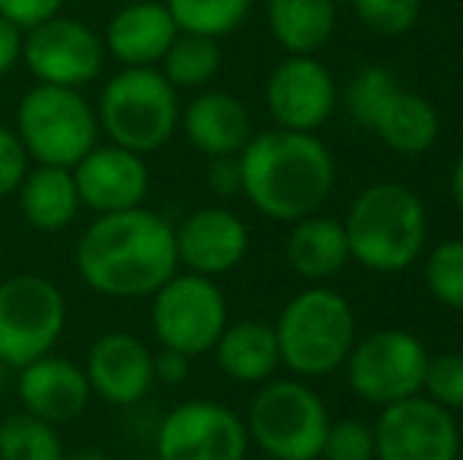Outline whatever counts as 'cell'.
I'll use <instances>...</instances> for the list:
<instances>
[{
    "mask_svg": "<svg viewBox=\"0 0 463 460\" xmlns=\"http://www.w3.org/2000/svg\"><path fill=\"white\" fill-rule=\"evenodd\" d=\"M180 268L177 230L155 211L127 209L98 215L76 243V271L101 296H152Z\"/></svg>",
    "mask_w": 463,
    "mask_h": 460,
    "instance_id": "obj_1",
    "label": "cell"
},
{
    "mask_svg": "<svg viewBox=\"0 0 463 460\" xmlns=\"http://www.w3.org/2000/svg\"><path fill=\"white\" fill-rule=\"evenodd\" d=\"M240 192L271 221L293 224L316 215L335 190V158L312 133L265 129L237 155Z\"/></svg>",
    "mask_w": 463,
    "mask_h": 460,
    "instance_id": "obj_2",
    "label": "cell"
},
{
    "mask_svg": "<svg viewBox=\"0 0 463 460\" xmlns=\"http://www.w3.org/2000/svg\"><path fill=\"white\" fill-rule=\"evenodd\" d=\"M350 258L378 275L407 271L426 249V205L403 183H372L350 202L347 221Z\"/></svg>",
    "mask_w": 463,
    "mask_h": 460,
    "instance_id": "obj_3",
    "label": "cell"
},
{
    "mask_svg": "<svg viewBox=\"0 0 463 460\" xmlns=\"http://www.w3.org/2000/svg\"><path fill=\"white\" fill-rule=\"evenodd\" d=\"M275 334L280 362L303 379H318L347 362L356 344V315L337 290L309 287L280 309Z\"/></svg>",
    "mask_w": 463,
    "mask_h": 460,
    "instance_id": "obj_4",
    "label": "cell"
},
{
    "mask_svg": "<svg viewBox=\"0 0 463 460\" xmlns=\"http://www.w3.org/2000/svg\"><path fill=\"white\" fill-rule=\"evenodd\" d=\"M95 114L108 142L148 155L177 133L180 99L158 67H123L104 82Z\"/></svg>",
    "mask_w": 463,
    "mask_h": 460,
    "instance_id": "obj_5",
    "label": "cell"
},
{
    "mask_svg": "<svg viewBox=\"0 0 463 460\" xmlns=\"http://www.w3.org/2000/svg\"><path fill=\"white\" fill-rule=\"evenodd\" d=\"M250 442L275 460H318L331 426L328 407L306 381H262L246 413Z\"/></svg>",
    "mask_w": 463,
    "mask_h": 460,
    "instance_id": "obj_6",
    "label": "cell"
},
{
    "mask_svg": "<svg viewBox=\"0 0 463 460\" xmlns=\"http://www.w3.org/2000/svg\"><path fill=\"white\" fill-rule=\"evenodd\" d=\"M98 114L80 89L32 86L19 99L16 136L35 164L73 167L92 146H98Z\"/></svg>",
    "mask_w": 463,
    "mask_h": 460,
    "instance_id": "obj_7",
    "label": "cell"
},
{
    "mask_svg": "<svg viewBox=\"0 0 463 460\" xmlns=\"http://www.w3.org/2000/svg\"><path fill=\"white\" fill-rule=\"evenodd\" d=\"M67 325L61 287L42 275H13L0 281V362L23 369L54 353Z\"/></svg>",
    "mask_w": 463,
    "mask_h": 460,
    "instance_id": "obj_8",
    "label": "cell"
},
{
    "mask_svg": "<svg viewBox=\"0 0 463 460\" xmlns=\"http://www.w3.org/2000/svg\"><path fill=\"white\" fill-rule=\"evenodd\" d=\"M227 328V300L205 275H174L152 294V332L165 350L202 356L218 344Z\"/></svg>",
    "mask_w": 463,
    "mask_h": 460,
    "instance_id": "obj_9",
    "label": "cell"
},
{
    "mask_svg": "<svg viewBox=\"0 0 463 460\" xmlns=\"http://www.w3.org/2000/svg\"><path fill=\"white\" fill-rule=\"evenodd\" d=\"M344 366H347V381L356 398L375 407H388L422 394L429 350L413 332L378 328L356 341Z\"/></svg>",
    "mask_w": 463,
    "mask_h": 460,
    "instance_id": "obj_10",
    "label": "cell"
},
{
    "mask_svg": "<svg viewBox=\"0 0 463 460\" xmlns=\"http://www.w3.org/2000/svg\"><path fill=\"white\" fill-rule=\"evenodd\" d=\"M104 38L92 25L57 13L48 23L25 32L23 63L44 86L82 89L104 73Z\"/></svg>",
    "mask_w": 463,
    "mask_h": 460,
    "instance_id": "obj_11",
    "label": "cell"
},
{
    "mask_svg": "<svg viewBox=\"0 0 463 460\" xmlns=\"http://www.w3.org/2000/svg\"><path fill=\"white\" fill-rule=\"evenodd\" d=\"M372 436L375 460H458L460 455L458 419L426 394L382 407Z\"/></svg>",
    "mask_w": 463,
    "mask_h": 460,
    "instance_id": "obj_12",
    "label": "cell"
},
{
    "mask_svg": "<svg viewBox=\"0 0 463 460\" xmlns=\"http://www.w3.org/2000/svg\"><path fill=\"white\" fill-rule=\"evenodd\" d=\"M158 460H246V423L218 400H184L158 426Z\"/></svg>",
    "mask_w": 463,
    "mask_h": 460,
    "instance_id": "obj_13",
    "label": "cell"
},
{
    "mask_svg": "<svg viewBox=\"0 0 463 460\" xmlns=\"http://www.w3.org/2000/svg\"><path fill=\"white\" fill-rule=\"evenodd\" d=\"M265 105L280 129L316 133L335 114V76L316 54H287L265 82Z\"/></svg>",
    "mask_w": 463,
    "mask_h": 460,
    "instance_id": "obj_14",
    "label": "cell"
},
{
    "mask_svg": "<svg viewBox=\"0 0 463 460\" xmlns=\"http://www.w3.org/2000/svg\"><path fill=\"white\" fill-rule=\"evenodd\" d=\"M70 171L80 190V202L98 215L142 205V199L148 196V183H152L146 158L114 142L92 146Z\"/></svg>",
    "mask_w": 463,
    "mask_h": 460,
    "instance_id": "obj_15",
    "label": "cell"
},
{
    "mask_svg": "<svg viewBox=\"0 0 463 460\" xmlns=\"http://www.w3.org/2000/svg\"><path fill=\"white\" fill-rule=\"evenodd\" d=\"M92 394L114 407H133L155 385V353L127 332H108L89 347L86 366Z\"/></svg>",
    "mask_w": 463,
    "mask_h": 460,
    "instance_id": "obj_16",
    "label": "cell"
},
{
    "mask_svg": "<svg viewBox=\"0 0 463 460\" xmlns=\"http://www.w3.org/2000/svg\"><path fill=\"white\" fill-rule=\"evenodd\" d=\"M174 230L180 265H186L193 275H227L250 252V228L227 209H199Z\"/></svg>",
    "mask_w": 463,
    "mask_h": 460,
    "instance_id": "obj_17",
    "label": "cell"
},
{
    "mask_svg": "<svg viewBox=\"0 0 463 460\" xmlns=\"http://www.w3.org/2000/svg\"><path fill=\"white\" fill-rule=\"evenodd\" d=\"M16 372L19 404L32 417H42L48 423L61 426L76 419L89 407V398H92L89 379L80 362L67 360V356H38Z\"/></svg>",
    "mask_w": 463,
    "mask_h": 460,
    "instance_id": "obj_18",
    "label": "cell"
},
{
    "mask_svg": "<svg viewBox=\"0 0 463 460\" xmlns=\"http://www.w3.org/2000/svg\"><path fill=\"white\" fill-rule=\"evenodd\" d=\"M180 35L165 0L123 4L104 29V51L123 67H158Z\"/></svg>",
    "mask_w": 463,
    "mask_h": 460,
    "instance_id": "obj_19",
    "label": "cell"
},
{
    "mask_svg": "<svg viewBox=\"0 0 463 460\" xmlns=\"http://www.w3.org/2000/svg\"><path fill=\"white\" fill-rule=\"evenodd\" d=\"M189 146L208 158H233L252 139V120L246 105L231 92L205 89L180 111Z\"/></svg>",
    "mask_w": 463,
    "mask_h": 460,
    "instance_id": "obj_20",
    "label": "cell"
},
{
    "mask_svg": "<svg viewBox=\"0 0 463 460\" xmlns=\"http://www.w3.org/2000/svg\"><path fill=\"white\" fill-rule=\"evenodd\" d=\"M366 129H372L391 152L422 155L439 139L441 120L432 101L416 92H407L403 86H397L394 92L378 105V111L372 114Z\"/></svg>",
    "mask_w": 463,
    "mask_h": 460,
    "instance_id": "obj_21",
    "label": "cell"
},
{
    "mask_svg": "<svg viewBox=\"0 0 463 460\" xmlns=\"http://www.w3.org/2000/svg\"><path fill=\"white\" fill-rule=\"evenodd\" d=\"M212 350L221 372L231 375L233 381H243V385H262L280 366L275 325H265L256 319L233 322V325L227 322Z\"/></svg>",
    "mask_w": 463,
    "mask_h": 460,
    "instance_id": "obj_22",
    "label": "cell"
},
{
    "mask_svg": "<svg viewBox=\"0 0 463 460\" xmlns=\"http://www.w3.org/2000/svg\"><path fill=\"white\" fill-rule=\"evenodd\" d=\"M287 262L306 281H328L350 262L344 224L328 215H306L293 221L287 237Z\"/></svg>",
    "mask_w": 463,
    "mask_h": 460,
    "instance_id": "obj_23",
    "label": "cell"
},
{
    "mask_svg": "<svg viewBox=\"0 0 463 460\" xmlns=\"http://www.w3.org/2000/svg\"><path fill=\"white\" fill-rule=\"evenodd\" d=\"M23 218L35 230L54 233L76 221L80 215V190L70 167L38 164L35 171L25 174L23 186L16 190Z\"/></svg>",
    "mask_w": 463,
    "mask_h": 460,
    "instance_id": "obj_24",
    "label": "cell"
},
{
    "mask_svg": "<svg viewBox=\"0 0 463 460\" xmlns=\"http://www.w3.org/2000/svg\"><path fill=\"white\" fill-rule=\"evenodd\" d=\"M335 0H269V29L287 54H316L335 35Z\"/></svg>",
    "mask_w": 463,
    "mask_h": 460,
    "instance_id": "obj_25",
    "label": "cell"
},
{
    "mask_svg": "<svg viewBox=\"0 0 463 460\" xmlns=\"http://www.w3.org/2000/svg\"><path fill=\"white\" fill-rule=\"evenodd\" d=\"M221 70V48L218 38L189 35L180 32L167 54L161 57V73L174 89H205Z\"/></svg>",
    "mask_w": 463,
    "mask_h": 460,
    "instance_id": "obj_26",
    "label": "cell"
},
{
    "mask_svg": "<svg viewBox=\"0 0 463 460\" xmlns=\"http://www.w3.org/2000/svg\"><path fill=\"white\" fill-rule=\"evenodd\" d=\"M57 426L32 413H6L0 419V460H63Z\"/></svg>",
    "mask_w": 463,
    "mask_h": 460,
    "instance_id": "obj_27",
    "label": "cell"
},
{
    "mask_svg": "<svg viewBox=\"0 0 463 460\" xmlns=\"http://www.w3.org/2000/svg\"><path fill=\"white\" fill-rule=\"evenodd\" d=\"M180 32L205 38H224L250 13L252 0H165Z\"/></svg>",
    "mask_w": 463,
    "mask_h": 460,
    "instance_id": "obj_28",
    "label": "cell"
},
{
    "mask_svg": "<svg viewBox=\"0 0 463 460\" xmlns=\"http://www.w3.org/2000/svg\"><path fill=\"white\" fill-rule=\"evenodd\" d=\"M426 287L441 306L463 309V239H445L426 256Z\"/></svg>",
    "mask_w": 463,
    "mask_h": 460,
    "instance_id": "obj_29",
    "label": "cell"
},
{
    "mask_svg": "<svg viewBox=\"0 0 463 460\" xmlns=\"http://www.w3.org/2000/svg\"><path fill=\"white\" fill-rule=\"evenodd\" d=\"M366 29L378 35H403L420 23L422 0H350Z\"/></svg>",
    "mask_w": 463,
    "mask_h": 460,
    "instance_id": "obj_30",
    "label": "cell"
},
{
    "mask_svg": "<svg viewBox=\"0 0 463 460\" xmlns=\"http://www.w3.org/2000/svg\"><path fill=\"white\" fill-rule=\"evenodd\" d=\"M422 394L451 413L463 410V353L454 350V353L429 356Z\"/></svg>",
    "mask_w": 463,
    "mask_h": 460,
    "instance_id": "obj_31",
    "label": "cell"
},
{
    "mask_svg": "<svg viewBox=\"0 0 463 460\" xmlns=\"http://www.w3.org/2000/svg\"><path fill=\"white\" fill-rule=\"evenodd\" d=\"M401 82L394 80L388 67H366L354 76L347 89V108H350V117H354L360 127H369L372 114L378 111L384 99H388Z\"/></svg>",
    "mask_w": 463,
    "mask_h": 460,
    "instance_id": "obj_32",
    "label": "cell"
},
{
    "mask_svg": "<svg viewBox=\"0 0 463 460\" xmlns=\"http://www.w3.org/2000/svg\"><path fill=\"white\" fill-rule=\"evenodd\" d=\"M325 460H375V436L372 426L360 419H341L331 423L322 445Z\"/></svg>",
    "mask_w": 463,
    "mask_h": 460,
    "instance_id": "obj_33",
    "label": "cell"
},
{
    "mask_svg": "<svg viewBox=\"0 0 463 460\" xmlns=\"http://www.w3.org/2000/svg\"><path fill=\"white\" fill-rule=\"evenodd\" d=\"M29 161L32 158L25 152L23 139L16 136V129L0 127V199L16 196L25 174H29Z\"/></svg>",
    "mask_w": 463,
    "mask_h": 460,
    "instance_id": "obj_34",
    "label": "cell"
},
{
    "mask_svg": "<svg viewBox=\"0 0 463 460\" xmlns=\"http://www.w3.org/2000/svg\"><path fill=\"white\" fill-rule=\"evenodd\" d=\"M63 10V0H0V16L10 19L23 32L35 29L38 23H48Z\"/></svg>",
    "mask_w": 463,
    "mask_h": 460,
    "instance_id": "obj_35",
    "label": "cell"
},
{
    "mask_svg": "<svg viewBox=\"0 0 463 460\" xmlns=\"http://www.w3.org/2000/svg\"><path fill=\"white\" fill-rule=\"evenodd\" d=\"M205 180H208V186L218 192V196H237V192H240V161H237V155H233V158H212Z\"/></svg>",
    "mask_w": 463,
    "mask_h": 460,
    "instance_id": "obj_36",
    "label": "cell"
},
{
    "mask_svg": "<svg viewBox=\"0 0 463 460\" xmlns=\"http://www.w3.org/2000/svg\"><path fill=\"white\" fill-rule=\"evenodd\" d=\"M23 42L25 32L19 25H13L10 19L0 16V76H6L23 61Z\"/></svg>",
    "mask_w": 463,
    "mask_h": 460,
    "instance_id": "obj_37",
    "label": "cell"
},
{
    "mask_svg": "<svg viewBox=\"0 0 463 460\" xmlns=\"http://www.w3.org/2000/svg\"><path fill=\"white\" fill-rule=\"evenodd\" d=\"M189 375V356L177 353V350H165L155 356V381L161 385H180Z\"/></svg>",
    "mask_w": 463,
    "mask_h": 460,
    "instance_id": "obj_38",
    "label": "cell"
},
{
    "mask_svg": "<svg viewBox=\"0 0 463 460\" xmlns=\"http://www.w3.org/2000/svg\"><path fill=\"white\" fill-rule=\"evenodd\" d=\"M451 196H454V205L463 215V155L454 161V171H451Z\"/></svg>",
    "mask_w": 463,
    "mask_h": 460,
    "instance_id": "obj_39",
    "label": "cell"
},
{
    "mask_svg": "<svg viewBox=\"0 0 463 460\" xmlns=\"http://www.w3.org/2000/svg\"><path fill=\"white\" fill-rule=\"evenodd\" d=\"M63 460H110V457H104L101 451H80V455H73V457H63Z\"/></svg>",
    "mask_w": 463,
    "mask_h": 460,
    "instance_id": "obj_40",
    "label": "cell"
},
{
    "mask_svg": "<svg viewBox=\"0 0 463 460\" xmlns=\"http://www.w3.org/2000/svg\"><path fill=\"white\" fill-rule=\"evenodd\" d=\"M4 381H6V366L0 362V400H4Z\"/></svg>",
    "mask_w": 463,
    "mask_h": 460,
    "instance_id": "obj_41",
    "label": "cell"
},
{
    "mask_svg": "<svg viewBox=\"0 0 463 460\" xmlns=\"http://www.w3.org/2000/svg\"><path fill=\"white\" fill-rule=\"evenodd\" d=\"M120 4H136V0H120Z\"/></svg>",
    "mask_w": 463,
    "mask_h": 460,
    "instance_id": "obj_42",
    "label": "cell"
},
{
    "mask_svg": "<svg viewBox=\"0 0 463 460\" xmlns=\"http://www.w3.org/2000/svg\"><path fill=\"white\" fill-rule=\"evenodd\" d=\"M259 460H275V457H259Z\"/></svg>",
    "mask_w": 463,
    "mask_h": 460,
    "instance_id": "obj_43",
    "label": "cell"
}]
</instances>
